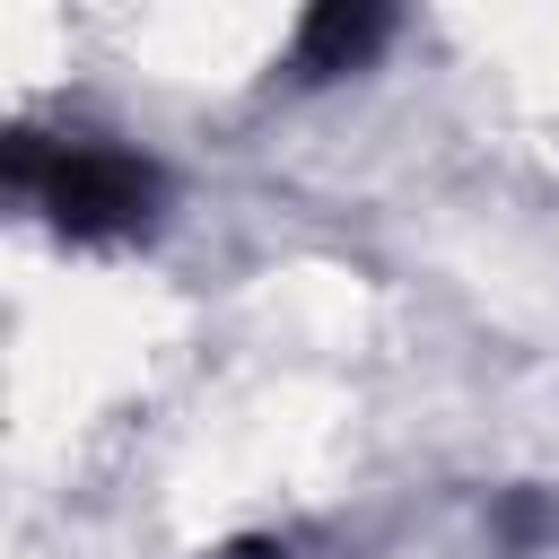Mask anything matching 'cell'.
<instances>
[{
  "instance_id": "6da1fadb",
  "label": "cell",
  "mask_w": 559,
  "mask_h": 559,
  "mask_svg": "<svg viewBox=\"0 0 559 559\" xmlns=\"http://www.w3.org/2000/svg\"><path fill=\"white\" fill-rule=\"evenodd\" d=\"M0 175L44 210L52 236L70 245H122V236H148L157 210H166V175L140 157V148H114V140H44V131H17Z\"/></svg>"
},
{
  "instance_id": "7a4b0ae2",
  "label": "cell",
  "mask_w": 559,
  "mask_h": 559,
  "mask_svg": "<svg viewBox=\"0 0 559 559\" xmlns=\"http://www.w3.org/2000/svg\"><path fill=\"white\" fill-rule=\"evenodd\" d=\"M384 35H393V17L384 9H367V0H332V9H306L297 17V79H341V70H367L376 52H384Z\"/></svg>"
},
{
  "instance_id": "3957f363",
  "label": "cell",
  "mask_w": 559,
  "mask_h": 559,
  "mask_svg": "<svg viewBox=\"0 0 559 559\" xmlns=\"http://www.w3.org/2000/svg\"><path fill=\"white\" fill-rule=\"evenodd\" d=\"M498 533H507V550H533V542H550V533H559V507L515 489V498H498Z\"/></svg>"
},
{
  "instance_id": "277c9868",
  "label": "cell",
  "mask_w": 559,
  "mask_h": 559,
  "mask_svg": "<svg viewBox=\"0 0 559 559\" xmlns=\"http://www.w3.org/2000/svg\"><path fill=\"white\" fill-rule=\"evenodd\" d=\"M227 559H280V542H236Z\"/></svg>"
}]
</instances>
